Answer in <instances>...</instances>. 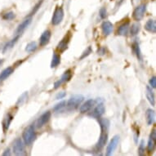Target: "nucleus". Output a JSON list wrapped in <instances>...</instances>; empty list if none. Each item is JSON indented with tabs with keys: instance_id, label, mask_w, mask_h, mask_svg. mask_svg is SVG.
Returning a JSON list of instances; mask_svg holds the SVG:
<instances>
[{
	"instance_id": "f257e3e1",
	"label": "nucleus",
	"mask_w": 156,
	"mask_h": 156,
	"mask_svg": "<svg viewBox=\"0 0 156 156\" xmlns=\"http://www.w3.org/2000/svg\"><path fill=\"white\" fill-rule=\"evenodd\" d=\"M22 138H23L24 143L27 145H30L34 142V141L36 139V134H35V127L33 124L28 126L24 130L23 134H22Z\"/></svg>"
},
{
	"instance_id": "f03ea898",
	"label": "nucleus",
	"mask_w": 156,
	"mask_h": 156,
	"mask_svg": "<svg viewBox=\"0 0 156 156\" xmlns=\"http://www.w3.org/2000/svg\"><path fill=\"white\" fill-rule=\"evenodd\" d=\"M84 99V97L83 95H75V96H73L68 100V101L66 102V107L70 111L76 110L77 108H78L81 103L83 102Z\"/></svg>"
},
{
	"instance_id": "7ed1b4c3",
	"label": "nucleus",
	"mask_w": 156,
	"mask_h": 156,
	"mask_svg": "<svg viewBox=\"0 0 156 156\" xmlns=\"http://www.w3.org/2000/svg\"><path fill=\"white\" fill-rule=\"evenodd\" d=\"M146 11V4L145 3H142L141 5L137 6V8H135V10L133 11V13H132V17L135 21H141V20L143 19L144 17V15H145V12Z\"/></svg>"
},
{
	"instance_id": "20e7f679",
	"label": "nucleus",
	"mask_w": 156,
	"mask_h": 156,
	"mask_svg": "<svg viewBox=\"0 0 156 156\" xmlns=\"http://www.w3.org/2000/svg\"><path fill=\"white\" fill-rule=\"evenodd\" d=\"M64 18V11L61 7H57L54 11L52 19H51V24L53 25H57L62 22Z\"/></svg>"
},
{
	"instance_id": "39448f33",
	"label": "nucleus",
	"mask_w": 156,
	"mask_h": 156,
	"mask_svg": "<svg viewBox=\"0 0 156 156\" xmlns=\"http://www.w3.org/2000/svg\"><path fill=\"white\" fill-rule=\"evenodd\" d=\"M13 152L16 155H23L25 154L24 142L21 138H17L13 143Z\"/></svg>"
},
{
	"instance_id": "423d86ee",
	"label": "nucleus",
	"mask_w": 156,
	"mask_h": 156,
	"mask_svg": "<svg viewBox=\"0 0 156 156\" xmlns=\"http://www.w3.org/2000/svg\"><path fill=\"white\" fill-rule=\"evenodd\" d=\"M119 142V136H115L112 138V140L110 141L109 145H107L106 148V155H111L114 153V151H115V149L117 148V146Z\"/></svg>"
},
{
	"instance_id": "0eeeda50",
	"label": "nucleus",
	"mask_w": 156,
	"mask_h": 156,
	"mask_svg": "<svg viewBox=\"0 0 156 156\" xmlns=\"http://www.w3.org/2000/svg\"><path fill=\"white\" fill-rule=\"evenodd\" d=\"M72 77V72H71V70H67V71H65L63 75H62L61 78H60L59 80L57 81L55 84H54V88L55 89H57L58 88H60V86L62 84H64V83H66L68 81L70 80V78Z\"/></svg>"
},
{
	"instance_id": "6e6552de",
	"label": "nucleus",
	"mask_w": 156,
	"mask_h": 156,
	"mask_svg": "<svg viewBox=\"0 0 156 156\" xmlns=\"http://www.w3.org/2000/svg\"><path fill=\"white\" fill-rule=\"evenodd\" d=\"M51 118V112L50 111H46L45 113H43L42 115L38 118L36 125L37 128H42L49 121V119Z\"/></svg>"
},
{
	"instance_id": "1a4fd4ad",
	"label": "nucleus",
	"mask_w": 156,
	"mask_h": 156,
	"mask_svg": "<svg viewBox=\"0 0 156 156\" xmlns=\"http://www.w3.org/2000/svg\"><path fill=\"white\" fill-rule=\"evenodd\" d=\"M108 141V133L107 132H101V136L99 137V140L96 145V148L97 151H101L104 147Z\"/></svg>"
},
{
	"instance_id": "9d476101",
	"label": "nucleus",
	"mask_w": 156,
	"mask_h": 156,
	"mask_svg": "<svg viewBox=\"0 0 156 156\" xmlns=\"http://www.w3.org/2000/svg\"><path fill=\"white\" fill-rule=\"evenodd\" d=\"M105 111V110L104 104H103V103H99V104L95 107V109L93 110V111H92V113H91V115L93 116L94 118H99L104 115Z\"/></svg>"
},
{
	"instance_id": "9b49d317",
	"label": "nucleus",
	"mask_w": 156,
	"mask_h": 156,
	"mask_svg": "<svg viewBox=\"0 0 156 156\" xmlns=\"http://www.w3.org/2000/svg\"><path fill=\"white\" fill-rule=\"evenodd\" d=\"M94 105H95L94 100L89 99L88 100V101H86L83 105H81L79 111H80V112L82 114L87 113V112H88L89 111H91V108L94 106Z\"/></svg>"
},
{
	"instance_id": "f8f14e48",
	"label": "nucleus",
	"mask_w": 156,
	"mask_h": 156,
	"mask_svg": "<svg viewBox=\"0 0 156 156\" xmlns=\"http://www.w3.org/2000/svg\"><path fill=\"white\" fill-rule=\"evenodd\" d=\"M51 34L50 30H45L44 32L42 34L40 37V39H39V44H40L41 47H43V46L47 45L48 43H49L50 41V38H51Z\"/></svg>"
},
{
	"instance_id": "ddd939ff",
	"label": "nucleus",
	"mask_w": 156,
	"mask_h": 156,
	"mask_svg": "<svg viewBox=\"0 0 156 156\" xmlns=\"http://www.w3.org/2000/svg\"><path fill=\"white\" fill-rule=\"evenodd\" d=\"M113 24L110 22H103L101 25V29H102L103 35L107 36V35H111V32L113 31Z\"/></svg>"
},
{
	"instance_id": "4468645a",
	"label": "nucleus",
	"mask_w": 156,
	"mask_h": 156,
	"mask_svg": "<svg viewBox=\"0 0 156 156\" xmlns=\"http://www.w3.org/2000/svg\"><path fill=\"white\" fill-rule=\"evenodd\" d=\"M145 116H146V122L148 125H152L155 121V112L151 109H148L146 111L145 113Z\"/></svg>"
},
{
	"instance_id": "2eb2a0df",
	"label": "nucleus",
	"mask_w": 156,
	"mask_h": 156,
	"mask_svg": "<svg viewBox=\"0 0 156 156\" xmlns=\"http://www.w3.org/2000/svg\"><path fill=\"white\" fill-rule=\"evenodd\" d=\"M145 29L148 32L155 34L156 32V22L154 20H149L145 25Z\"/></svg>"
},
{
	"instance_id": "dca6fc26",
	"label": "nucleus",
	"mask_w": 156,
	"mask_h": 156,
	"mask_svg": "<svg viewBox=\"0 0 156 156\" xmlns=\"http://www.w3.org/2000/svg\"><path fill=\"white\" fill-rule=\"evenodd\" d=\"M146 97H147V99H148V101L151 104V105L154 106L155 105V97H154V93L152 91L151 87L149 86L146 87Z\"/></svg>"
},
{
	"instance_id": "f3484780",
	"label": "nucleus",
	"mask_w": 156,
	"mask_h": 156,
	"mask_svg": "<svg viewBox=\"0 0 156 156\" xmlns=\"http://www.w3.org/2000/svg\"><path fill=\"white\" fill-rule=\"evenodd\" d=\"M70 36H65V38H63L57 45V50H59L60 51H64L66 50L68 48V43L70 41Z\"/></svg>"
},
{
	"instance_id": "a211bd4d",
	"label": "nucleus",
	"mask_w": 156,
	"mask_h": 156,
	"mask_svg": "<svg viewBox=\"0 0 156 156\" xmlns=\"http://www.w3.org/2000/svg\"><path fill=\"white\" fill-rule=\"evenodd\" d=\"M128 30H129V22H126L122 24L120 26L118 27V35H122V36H126L128 33Z\"/></svg>"
},
{
	"instance_id": "6ab92c4d",
	"label": "nucleus",
	"mask_w": 156,
	"mask_h": 156,
	"mask_svg": "<svg viewBox=\"0 0 156 156\" xmlns=\"http://www.w3.org/2000/svg\"><path fill=\"white\" fill-rule=\"evenodd\" d=\"M19 37H20L19 35H17V36H16L15 38H12V40H10L9 42H8V43H6L3 50V53H5L6 51H8V50H10V49H12V48H13L14 45H15L16 42H17V40L19 39Z\"/></svg>"
},
{
	"instance_id": "aec40b11",
	"label": "nucleus",
	"mask_w": 156,
	"mask_h": 156,
	"mask_svg": "<svg viewBox=\"0 0 156 156\" xmlns=\"http://www.w3.org/2000/svg\"><path fill=\"white\" fill-rule=\"evenodd\" d=\"M31 21H32V19L31 18H27V19H25L24 21V22H22L21 24L18 25V27H17V30H16V32L17 33H22L23 32L25 29H26L27 27L30 25V24L31 23Z\"/></svg>"
},
{
	"instance_id": "412c9836",
	"label": "nucleus",
	"mask_w": 156,
	"mask_h": 156,
	"mask_svg": "<svg viewBox=\"0 0 156 156\" xmlns=\"http://www.w3.org/2000/svg\"><path fill=\"white\" fill-rule=\"evenodd\" d=\"M13 73V68L12 67H8L4 69V70L0 73V81L5 80L6 78H8Z\"/></svg>"
},
{
	"instance_id": "4be33fe9",
	"label": "nucleus",
	"mask_w": 156,
	"mask_h": 156,
	"mask_svg": "<svg viewBox=\"0 0 156 156\" xmlns=\"http://www.w3.org/2000/svg\"><path fill=\"white\" fill-rule=\"evenodd\" d=\"M13 117L10 115V114H8L6 117L4 118L3 121V131L6 132V131L8 129V128L10 126V124H11L12 120Z\"/></svg>"
},
{
	"instance_id": "5701e85b",
	"label": "nucleus",
	"mask_w": 156,
	"mask_h": 156,
	"mask_svg": "<svg viewBox=\"0 0 156 156\" xmlns=\"http://www.w3.org/2000/svg\"><path fill=\"white\" fill-rule=\"evenodd\" d=\"M99 124L101 125V132H107L109 126H110V122H109V120L105 119V118H99Z\"/></svg>"
},
{
	"instance_id": "b1692460",
	"label": "nucleus",
	"mask_w": 156,
	"mask_h": 156,
	"mask_svg": "<svg viewBox=\"0 0 156 156\" xmlns=\"http://www.w3.org/2000/svg\"><path fill=\"white\" fill-rule=\"evenodd\" d=\"M60 62H61V57H60L58 54L54 53L53 57H52V60H51V67H57V65L60 64Z\"/></svg>"
},
{
	"instance_id": "393cba45",
	"label": "nucleus",
	"mask_w": 156,
	"mask_h": 156,
	"mask_svg": "<svg viewBox=\"0 0 156 156\" xmlns=\"http://www.w3.org/2000/svg\"><path fill=\"white\" fill-rule=\"evenodd\" d=\"M141 30V25L139 23H134L132 25L130 33L132 35H137Z\"/></svg>"
},
{
	"instance_id": "a878e982",
	"label": "nucleus",
	"mask_w": 156,
	"mask_h": 156,
	"mask_svg": "<svg viewBox=\"0 0 156 156\" xmlns=\"http://www.w3.org/2000/svg\"><path fill=\"white\" fill-rule=\"evenodd\" d=\"M66 107V101H62L60 103L57 104L53 107V111H56V112H59V111H63L65 108Z\"/></svg>"
},
{
	"instance_id": "bb28decb",
	"label": "nucleus",
	"mask_w": 156,
	"mask_h": 156,
	"mask_svg": "<svg viewBox=\"0 0 156 156\" xmlns=\"http://www.w3.org/2000/svg\"><path fill=\"white\" fill-rule=\"evenodd\" d=\"M155 141L156 140L153 139L152 137H150V139L148 141V145H147V150H148L149 152H152L155 148Z\"/></svg>"
},
{
	"instance_id": "cd10ccee",
	"label": "nucleus",
	"mask_w": 156,
	"mask_h": 156,
	"mask_svg": "<svg viewBox=\"0 0 156 156\" xmlns=\"http://www.w3.org/2000/svg\"><path fill=\"white\" fill-rule=\"evenodd\" d=\"M37 49V44L35 42H31V43H28L25 48V51H28V52H32V51H35V50Z\"/></svg>"
},
{
	"instance_id": "c85d7f7f",
	"label": "nucleus",
	"mask_w": 156,
	"mask_h": 156,
	"mask_svg": "<svg viewBox=\"0 0 156 156\" xmlns=\"http://www.w3.org/2000/svg\"><path fill=\"white\" fill-rule=\"evenodd\" d=\"M2 17L5 21H11V20H13L15 18V13L13 12H8L3 14Z\"/></svg>"
},
{
	"instance_id": "c756f323",
	"label": "nucleus",
	"mask_w": 156,
	"mask_h": 156,
	"mask_svg": "<svg viewBox=\"0 0 156 156\" xmlns=\"http://www.w3.org/2000/svg\"><path fill=\"white\" fill-rule=\"evenodd\" d=\"M132 49H133V51H134L136 55H137V57H138V59H141V50H140V48H139V44L137 43H135L133 45H132Z\"/></svg>"
},
{
	"instance_id": "7c9ffc66",
	"label": "nucleus",
	"mask_w": 156,
	"mask_h": 156,
	"mask_svg": "<svg viewBox=\"0 0 156 156\" xmlns=\"http://www.w3.org/2000/svg\"><path fill=\"white\" fill-rule=\"evenodd\" d=\"M145 152V141H141L139 145V148H138V154L139 155H143Z\"/></svg>"
},
{
	"instance_id": "2f4dec72",
	"label": "nucleus",
	"mask_w": 156,
	"mask_h": 156,
	"mask_svg": "<svg viewBox=\"0 0 156 156\" xmlns=\"http://www.w3.org/2000/svg\"><path fill=\"white\" fill-rule=\"evenodd\" d=\"M100 16H101V18H102V19H105V17L107 16V12H106L105 8H101V10H100Z\"/></svg>"
},
{
	"instance_id": "473e14b6",
	"label": "nucleus",
	"mask_w": 156,
	"mask_h": 156,
	"mask_svg": "<svg viewBox=\"0 0 156 156\" xmlns=\"http://www.w3.org/2000/svg\"><path fill=\"white\" fill-rule=\"evenodd\" d=\"M91 47H88V48L86 49V51H84V54H83V55H82V57H80V60H81V59H84V57H88V56L89 54L91 53Z\"/></svg>"
},
{
	"instance_id": "72a5a7b5",
	"label": "nucleus",
	"mask_w": 156,
	"mask_h": 156,
	"mask_svg": "<svg viewBox=\"0 0 156 156\" xmlns=\"http://www.w3.org/2000/svg\"><path fill=\"white\" fill-rule=\"evenodd\" d=\"M150 85L151 86V88H156V78L154 76L150 79Z\"/></svg>"
},
{
	"instance_id": "f704fd0d",
	"label": "nucleus",
	"mask_w": 156,
	"mask_h": 156,
	"mask_svg": "<svg viewBox=\"0 0 156 156\" xmlns=\"http://www.w3.org/2000/svg\"><path fill=\"white\" fill-rule=\"evenodd\" d=\"M65 93L64 92V91H61V92H59L58 94L57 95V97H56V98H57V100H61V99H63L64 97H65Z\"/></svg>"
},
{
	"instance_id": "c9c22d12",
	"label": "nucleus",
	"mask_w": 156,
	"mask_h": 156,
	"mask_svg": "<svg viewBox=\"0 0 156 156\" xmlns=\"http://www.w3.org/2000/svg\"><path fill=\"white\" fill-rule=\"evenodd\" d=\"M3 156H6V155H11V152H10V149H7V150H5V151L3 152Z\"/></svg>"
},
{
	"instance_id": "e433bc0d",
	"label": "nucleus",
	"mask_w": 156,
	"mask_h": 156,
	"mask_svg": "<svg viewBox=\"0 0 156 156\" xmlns=\"http://www.w3.org/2000/svg\"><path fill=\"white\" fill-rule=\"evenodd\" d=\"M3 60L0 59V66H1V65H2V63H3Z\"/></svg>"
}]
</instances>
